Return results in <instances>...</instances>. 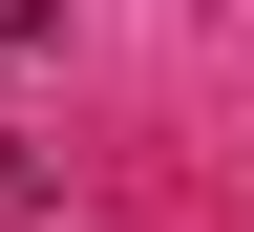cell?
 <instances>
[{
  "mask_svg": "<svg viewBox=\"0 0 254 232\" xmlns=\"http://www.w3.org/2000/svg\"><path fill=\"white\" fill-rule=\"evenodd\" d=\"M21 211H43V148H21V127H0V232H21Z\"/></svg>",
  "mask_w": 254,
  "mask_h": 232,
  "instance_id": "obj_1",
  "label": "cell"
},
{
  "mask_svg": "<svg viewBox=\"0 0 254 232\" xmlns=\"http://www.w3.org/2000/svg\"><path fill=\"white\" fill-rule=\"evenodd\" d=\"M0 43H64V0H0Z\"/></svg>",
  "mask_w": 254,
  "mask_h": 232,
  "instance_id": "obj_2",
  "label": "cell"
}]
</instances>
